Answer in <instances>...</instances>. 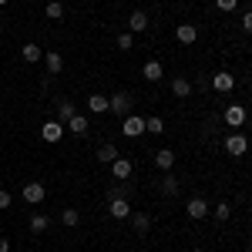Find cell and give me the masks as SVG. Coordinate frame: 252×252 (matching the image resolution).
<instances>
[{
    "label": "cell",
    "mask_w": 252,
    "mask_h": 252,
    "mask_svg": "<svg viewBox=\"0 0 252 252\" xmlns=\"http://www.w3.org/2000/svg\"><path fill=\"white\" fill-rule=\"evenodd\" d=\"M61 222H64L67 229H74V225L81 222V212L78 209H64V212H61Z\"/></svg>",
    "instance_id": "obj_27"
},
{
    "label": "cell",
    "mask_w": 252,
    "mask_h": 252,
    "mask_svg": "<svg viewBox=\"0 0 252 252\" xmlns=\"http://www.w3.org/2000/svg\"><path fill=\"white\" fill-rule=\"evenodd\" d=\"M131 195V185H115V189H108V198H128Z\"/></svg>",
    "instance_id": "obj_29"
},
{
    "label": "cell",
    "mask_w": 252,
    "mask_h": 252,
    "mask_svg": "<svg viewBox=\"0 0 252 252\" xmlns=\"http://www.w3.org/2000/svg\"><path fill=\"white\" fill-rule=\"evenodd\" d=\"M131 172H135V165H131V158H121V155H118L115 161H111V175H115L118 182H125V178H131Z\"/></svg>",
    "instance_id": "obj_8"
},
{
    "label": "cell",
    "mask_w": 252,
    "mask_h": 252,
    "mask_svg": "<svg viewBox=\"0 0 252 252\" xmlns=\"http://www.w3.org/2000/svg\"><path fill=\"white\" fill-rule=\"evenodd\" d=\"M225 152H229L232 158H242L246 152H249V138L242 135V131H232V135L225 138Z\"/></svg>",
    "instance_id": "obj_3"
},
{
    "label": "cell",
    "mask_w": 252,
    "mask_h": 252,
    "mask_svg": "<svg viewBox=\"0 0 252 252\" xmlns=\"http://www.w3.org/2000/svg\"><path fill=\"white\" fill-rule=\"evenodd\" d=\"M64 131H67V128H64V121H58V118H51V121L40 125V138L51 141V145H58L61 138H64Z\"/></svg>",
    "instance_id": "obj_2"
},
{
    "label": "cell",
    "mask_w": 252,
    "mask_h": 252,
    "mask_svg": "<svg viewBox=\"0 0 252 252\" xmlns=\"http://www.w3.org/2000/svg\"><path fill=\"white\" fill-rule=\"evenodd\" d=\"M161 192L168 195V198L178 195V178H175V175H165V178H161Z\"/></svg>",
    "instance_id": "obj_25"
},
{
    "label": "cell",
    "mask_w": 252,
    "mask_h": 252,
    "mask_svg": "<svg viewBox=\"0 0 252 252\" xmlns=\"http://www.w3.org/2000/svg\"><path fill=\"white\" fill-rule=\"evenodd\" d=\"M115 158H118V148H115V145H111V141L97 148V161H101V165H111Z\"/></svg>",
    "instance_id": "obj_21"
},
{
    "label": "cell",
    "mask_w": 252,
    "mask_h": 252,
    "mask_svg": "<svg viewBox=\"0 0 252 252\" xmlns=\"http://www.w3.org/2000/svg\"><path fill=\"white\" fill-rule=\"evenodd\" d=\"M215 7H219L222 14H232L235 7H239V0H215Z\"/></svg>",
    "instance_id": "obj_31"
},
{
    "label": "cell",
    "mask_w": 252,
    "mask_h": 252,
    "mask_svg": "<svg viewBox=\"0 0 252 252\" xmlns=\"http://www.w3.org/2000/svg\"><path fill=\"white\" fill-rule=\"evenodd\" d=\"M44 14H47V20H64V3H61V0H51V3L44 7Z\"/></svg>",
    "instance_id": "obj_23"
},
{
    "label": "cell",
    "mask_w": 252,
    "mask_h": 252,
    "mask_svg": "<svg viewBox=\"0 0 252 252\" xmlns=\"http://www.w3.org/2000/svg\"><path fill=\"white\" fill-rule=\"evenodd\" d=\"M20 195H24V202H27V205H40V202L47 198V189H44L40 182H27Z\"/></svg>",
    "instance_id": "obj_6"
},
{
    "label": "cell",
    "mask_w": 252,
    "mask_h": 252,
    "mask_svg": "<svg viewBox=\"0 0 252 252\" xmlns=\"http://www.w3.org/2000/svg\"><path fill=\"white\" fill-rule=\"evenodd\" d=\"M249 111H252V97H249Z\"/></svg>",
    "instance_id": "obj_36"
},
{
    "label": "cell",
    "mask_w": 252,
    "mask_h": 252,
    "mask_svg": "<svg viewBox=\"0 0 252 252\" xmlns=\"http://www.w3.org/2000/svg\"><path fill=\"white\" fill-rule=\"evenodd\" d=\"M64 128H67L71 135H81V138H84L91 125H88V118H84V115H74V118H67V121H64Z\"/></svg>",
    "instance_id": "obj_11"
},
{
    "label": "cell",
    "mask_w": 252,
    "mask_h": 252,
    "mask_svg": "<svg viewBox=\"0 0 252 252\" xmlns=\"http://www.w3.org/2000/svg\"><path fill=\"white\" fill-rule=\"evenodd\" d=\"M108 212H111V219H128L131 215V202L128 198H108Z\"/></svg>",
    "instance_id": "obj_10"
},
{
    "label": "cell",
    "mask_w": 252,
    "mask_h": 252,
    "mask_svg": "<svg viewBox=\"0 0 252 252\" xmlns=\"http://www.w3.org/2000/svg\"><path fill=\"white\" fill-rule=\"evenodd\" d=\"M118 51H131V47H135V34H118Z\"/></svg>",
    "instance_id": "obj_28"
},
{
    "label": "cell",
    "mask_w": 252,
    "mask_h": 252,
    "mask_svg": "<svg viewBox=\"0 0 252 252\" xmlns=\"http://www.w3.org/2000/svg\"><path fill=\"white\" fill-rule=\"evenodd\" d=\"M128 219H131V225H135L138 235H148V229H152V219H148L145 212H131Z\"/></svg>",
    "instance_id": "obj_17"
},
{
    "label": "cell",
    "mask_w": 252,
    "mask_h": 252,
    "mask_svg": "<svg viewBox=\"0 0 252 252\" xmlns=\"http://www.w3.org/2000/svg\"><path fill=\"white\" fill-rule=\"evenodd\" d=\"M121 135L125 138H141L145 135V118L141 115H125L121 118Z\"/></svg>",
    "instance_id": "obj_1"
},
{
    "label": "cell",
    "mask_w": 252,
    "mask_h": 252,
    "mask_svg": "<svg viewBox=\"0 0 252 252\" xmlns=\"http://www.w3.org/2000/svg\"><path fill=\"white\" fill-rule=\"evenodd\" d=\"M78 115V108H74V101H61L58 104V121H67V118Z\"/></svg>",
    "instance_id": "obj_24"
},
{
    "label": "cell",
    "mask_w": 252,
    "mask_h": 252,
    "mask_svg": "<svg viewBox=\"0 0 252 252\" xmlns=\"http://www.w3.org/2000/svg\"><path fill=\"white\" fill-rule=\"evenodd\" d=\"M0 34H3V24H0Z\"/></svg>",
    "instance_id": "obj_38"
},
{
    "label": "cell",
    "mask_w": 252,
    "mask_h": 252,
    "mask_svg": "<svg viewBox=\"0 0 252 252\" xmlns=\"http://www.w3.org/2000/svg\"><path fill=\"white\" fill-rule=\"evenodd\" d=\"M229 215H232V205H229V202H219V205H215V219H219V222H225Z\"/></svg>",
    "instance_id": "obj_30"
},
{
    "label": "cell",
    "mask_w": 252,
    "mask_h": 252,
    "mask_svg": "<svg viewBox=\"0 0 252 252\" xmlns=\"http://www.w3.org/2000/svg\"><path fill=\"white\" fill-rule=\"evenodd\" d=\"M242 31H246V34H252V10H246V14H242Z\"/></svg>",
    "instance_id": "obj_32"
},
{
    "label": "cell",
    "mask_w": 252,
    "mask_h": 252,
    "mask_svg": "<svg viewBox=\"0 0 252 252\" xmlns=\"http://www.w3.org/2000/svg\"><path fill=\"white\" fill-rule=\"evenodd\" d=\"M172 94L175 97H189L192 94V81L189 78H172Z\"/></svg>",
    "instance_id": "obj_20"
},
{
    "label": "cell",
    "mask_w": 252,
    "mask_h": 252,
    "mask_svg": "<svg viewBox=\"0 0 252 252\" xmlns=\"http://www.w3.org/2000/svg\"><path fill=\"white\" fill-rule=\"evenodd\" d=\"M161 131H165L161 118H145V135H161Z\"/></svg>",
    "instance_id": "obj_26"
},
{
    "label": "cell",
    "mask_w": 252,
    "mask_h": 252,
    "mask_svg": "<svg viewBox=\"0 0 252 252\" xmlns=\"http://www.w3.org/2000/svg\"><path fill=\"white\" fill-rule=\"evenodd\" d=\"M44 64H47L51 74H61L64 71V58H61L58 51H44Z\"/></svg>",
    "instance_id": "obj_16"
},
{
    "label": "cell",
    "mask_w": 252,
    "mask_h": 252,
    "mask_svg": "<svg viewBox=\"0 0 252 252\" xmlns=\"http://www.w3.org/2000/svg\"><path fill=\"white\" fill-rule=\"evenodd\" d=\"M0 252H10V239H3V235H0Z\"/></svg>",
    "instance_id": "obj_34"
},
{
    "label": "cell",
    "mask_w": 252,
    "mask_h": 252,
    "mask_svg": "<svg viewBox=\"0 0 252 252\" xmlns=\"http://www.w3.org/2000/svg\"><path fill=\"white\" fill-rule=\"evenodd\" d=\"M212 88L219 91V94H229V91L235 88V78L229 74V71H215L212 74Z\"/></svg>",
    "instance_id": "obj_9"
},
{
    "label": "cell",
    "mask_w": 252,
    "mask_h": 252,
    "mask_svg": "<svg viewBox=\"0 0 252 252\" xmlns=\"http://www.w3.org/2000/svg\"><path fill=\"white\" fill-rule=\"evenodd\" d=\"M192 252H202V249H192Z\"/></svg>",
    "instance_id": "obj_40"
},
{
    "label": "cell",
    "mask_w": 252,
    "mask_h": 252,
    "mask_svg": "<svg viewBox=\"0 0 252 252\" xmlns=\"http://www.w3.org/2000/svg\"><path fill=\"white\" fill-rule=\"evenodd\" d=\"M246 252H252V242H249V249H246Z\"/></svg>",
    "instance_id": "obj_37"
},
{
    "label": "cell",
    "mask_w": 252,
    "mask_h": 252,
    "mask_svg": "<svg viewBox=\"0 0 252 252\" xmlns=\"http://www.w3.org/2000/svg\"><path fill=\"white\" fill-rule=\"evenodd\" d=\"M185 212H189V219H205V215H209V202L195 195V198H189V209H185Z\"/></svg>",
    "instance_id": "obj_13"
},
{
    "label": "cell",
    "mask_w": 252,
    "mask_h": 252,
    "mask_svg": "<svg viewBox=\"0 0 252 252\" xmlns=\"http://www.w3.org/2000/svg\"><path fill=\"white\" fill-rule=\"evenodd\" d=\"M141 31H148V14L145 10H135L128 17V34H141Z\"/></svg>",
    "instance_id": "obj_14"
},
{
    "label": "cell",
    "mask_w": 252,
    "mask_h": 252,
    "mask_svg": "<svg viewBox=\"0 0 252 252\" xmlns=\"http://www.w3.org/2000/svg\"><path fill=\"white\" fill-rule=\"evenodd\" d=\"M47 229H51V219H47V215H34V219H31V232L34 235H40V232H47Z\"/></svg>",
    "instance_id": "obj_22"
},
{
    "label": "cell",
    "mask_w": 252,
    "mask_h": 252,
    "mask_svg": "<svg viewBox=\"0 0 252 252\" xmlns=\"http://www.w3.org/2000/svg\"><path fill=\"white\" fill-rule=\"evenodd\" d=\"M108 101H111V108H108V111H115V115H121V118L131 115V104H135V101H131L128 91H118V94H111Z\"/></svg>",
    "instance_id": "obj_5"
},
{
    "label": "cell",
    "mask_w": 252,
    "mask_h": 252,
    "mask_svg": "<svg viewBox=\"0 0 252 252\" xmlns=\"http://www.w3.org/2000/svg\"><path fill=\"white\" fill-rule=\"evenodd\" d=\"M51 252H61V249H51Z\"/></svg>",
    "instance_id": "obj_39"
},
{
    "label": "cell",
    "mask_w": 252,
    "mask_h": 252,
    "mask_svg": "<svg viewBox=\"0 0 252 252\" xmlns=\"http://www.w3.org/2000/svg\"><path fill=\"white\" fill-rule=\"evenodd\" d=\"M175 37H178V44L192 47L195 40H198V27H195V24H178V27H175Z\"/></svg>",
    "instance_id": "obj_7"
},
{
    "label": "cell",
    "mask_w": 252,
    "mask_h": 252,
    "mask_svg": "<svg viewBox=\"0 0 252 252\" xmlns=\"http://www.w3.org/2000/svg\"><path fill=\"white\" fill-rule=\"evenodd\" d=\"M108 108H111L108 94H91V97H88V111H94V115H104Z\"/></svg>",
    "instance_id": "obj_15"
},
{
    "label": "cell",
    "mask_w": 252,
    "mask_h": 252,
    "mask_svg": "<svg viewBox=\"0 0 252 252\" xmlns=\"http://www.w3.org/2000/svg\"><path fill=\"white\" fill-rule=\"evenodd\" d=\"M222 118H225V125H229V128H242V125H246V118H249V108H246V104H229Z\"/></svg>",
    "instance_id": "obj_4"
},
{
    "label": "cell",
    "mask_w": 252,
    "mask_h": 252,
    "mask_svg": "<svg viewBox=\"0 0 252 252\" xmlns=\"http://www.w3.org/2000/svg\"><path fill=\"white\" fill-rule=\"evenodd\" d=\"M20 58L27 61V64H37V61H44V51H40L37 44H24L20 47Z\"/></svg>",
    "instance_id": "obj_19"
},
{
    "label": "cell",
    "mask_w": 252,
    "mask_h": 252,
    "mask_svg": "<svg viewBox=\"0 0 252 252\" xmlns=\"http://www.w3.org/2000/svg\"><path fill=\"white\" fill-rule=\"evenodd\" d=\"M155 165L161 168V172H172V165H175V152H172V148H161V152H155Z\"/></svg>",
    "instance_id": "obj_18"
},
{
    "label": "cell",
    "mask_w": 252,
    "mask_h": 252,
    "mask_svg": "<svg viewBox=\"0 0 252 252\" xmlns=\"http://www.w3.org/2000/svg\"><path fill=\"white\" fill-rule=\"evenodd\" d=\"M7 3H10V0H0V7H7Z\"/></svg>",
    "instance_id": "obj_35"
},
{
    "label": "cell",
    "mask_w": 252,
    "mask_h": 252,
    "mask_svg": "<svg viewBox=\"0 0 252 252\" xmlns=\"http://www.w3.org/2000/svg\"><path fill=\"white\" fill-rule=\"evenodd\" d=\"M10 202H14L10 192H7V189H0V209H10Z\"/></svg>",
    "instance_id": "obj_33"
},
{
    "label": "cell",
    "mask_w": 252,
    "mask_h": 252,
    "mask_svg": "<svg viewBox=\"0 0 252 252\" xmlns=\"http://www.w3.org/2000/svg\"><path fill=\"white\" fill-rule=\"evenodd\" d=\"M141 74H145V81H152V84H158V81H161V74H165V67H161V61H145Z\"/></svg>",
    "instance_id": "obj_12"
}]
</instances>
